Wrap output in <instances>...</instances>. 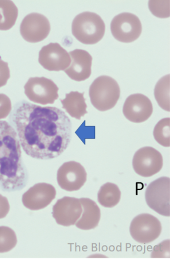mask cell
Returning a JSON list of instances; mask_svg holds the SVG:
<instances>
[{"mask_svg": "<svg viewBox=\"0 0 171 263\" xmlns=\"http://www.w3.org/2000/svg\"><path fill=\"white\" fill-rule=\"evenodd\" d=\"M10 119L23 150L36 159L59 157L71 142L72 122L57 107L22 101L15 105Z\"/></svg>", "mask_w": 171, "mask_h": 263, "instance_id": "1", "label": "cell"}, {"mask_svg": "<svg viewBox=\"0 0 171 263\" xmlns=\"http://www.w3.org/2000/svg\"><path fill=\"white\" fill-rule=\"evenodd\" d=\"M27 180L17 132L10 123L0 121V189L9 192L20 191Z\"/></svg>", "mask_w": 171, "mask_h": 263, "instance_id": "2", "label": "cell"}, {"mask_svg": "<svg viewBox=\"0 0 171 263\" xmlns=\"http://www.w3.org/2000/svg\"><path fill=\"white\" fill-rule=\"evenodd\" d=\"M106 26L103 19L95 13H81L74 18L72 25L73 35L85 45H95L102 40Z\"/></svg>", "mask_w": 171, "mask_h": 263, "instance_id": "3", "label": "cell"}, {"mask_svg": "<svg viewBox=\"0 0 171 263\" xmlns=\"http://www.w3.org/2000/svg\"><path fill=\"white\" fill-rule=\"evenodd\" d=\"M120 96V89L117 81L106 76L98 77L89 88V97L92 105L100 111L114 108Z\"/></svg>", "mask_w": 171, "mask_h": 263, "instance_id": "4", "label": "cell"}, {"mask_svg": "<svg viewBox=\"0 0 171 263\" xmlns=\"http://www.w3.org/2000/svg\"><path fill=\"white\" fill-rule=\"evenodd\" d=\"M147 206L158 214L170 216V179L159 178L151 183L145 192Z\"/></svg>", "mask_w": 171, "mask_h": 263, "instance_id": "5", "label": "cell"}, {"mask_svg": "<svg viewBox=\"0 0 171 263\" xmlns=\"http://www.w3.org/2000/svg\"><path fill=\"white\" fill-rule=\"evenodd\" d=\"M111 30L115 40L123 43H131L141 36L142 26L137 15L130 13H120L113 18Z\"/></svg>", "mask_w": 171, "mask_h": 263, "instance_id": "6", "label": "cell"}, {"mask_svg": "<svg viewBox=\"0 0 171 263\" xmlns=\"http://www.w3.org/2000/svg\"><path fill=\"white\" fill-rule=\"evenodd\" d=\"M59 87L45 77H31L25 86V94L30 101L47 105L59 98Z\"/></svg>", "mask_w": 171, "mask_h": 263, "instance_id": "7", "label": "cell"}, {"mask_svg": "<svg viewBox=\"0 0 171 263\" xmlns=\"http://www.w3.org/2000/svg\"><path fill=\"white\" fill-rule=\"evenodd\" d=\"M162 232L159 219L153 215L140 214L132 220L130 234L135 241L141 243H149L156 240Z\"/></svg>", "mask_w": 171, "mask_h": 263, "instance_id": "8", "label": "cell"}, {"mask_svg": "<svg viewBox=\"0 0 171 263\" xmlns=\"http://www.w3.org/2000/svg\"><path fill=\"white\" fill-rule=\"evenodd\" d=\"M132 165L137 175L150 177L161 171L163 167V157L162 154L153 147H143L135 153Z\"/></svg>", "mask_w": 171, "mask_h": 263, "instance_id": "9", "label": "cell"}, {"mask_svg": "<svg viewBox=\"0 0 171 263\" xmlns=\"http://www.w3.org/2000/svg\"><path fill=\"white\" fill-rule=\"evenodd\" d=\"M57 180L59 186L63 190L77 191L87 182V173L79 162H66L58 170Z\"/></svg>", "mask_w": 171, "mask_h": 263, "instance_id": "10", "label": "cell"}, {"mask_svg": "<svg viewBox=\"0 0 171 263\" xmlns=\"http://www.w3.org/2000/svg\"><path fill=\"white\" fill-rule=\"evenodd\" d=\"M51 26L48 18L45 15L33 13L27 15L20 25L23 38L30 43H37L49 36Z\"/></svg>", "mask_w": 171, "mask_h": 263, "instance_id": "11", "label": "cell"}, {"mask_svg": "<svg viewBox=\"0 0 171 263\" xmlns=\"http://www.w3.org/2000/svg\"><path fill=\"white\" fill-rule=\"evenodd\" d=\"M38 56V63L49 71H65L71 63L69 53L57 43L44 46Z\"/></svg>", "mask_w": 171, "mask_h": 263, "instance_id": "12", "label": "cell"}, {"mask_svg": "<svg viewBox=\"0 0 171 263\" xmlns=\"http://www.w3.org/2000/svg\"><path fill=\"white\" fill-rule=\"evenodd\" d=\"M82 212L79 199L65 196L58 200L54 205L52 214L57 224L63 227H71L75 225Z\"/></svg>", "mask_w": 171, "mask_h": 263, "instance_id": "13", "label": "cell"}, {"mask_svg": "<svg viewBox=\"0 0 171 263\" xmlns=\"http://www.w3.org/2000/svg\"><path fill=\"white\" fill-rule=\"evenodd\" d=\"M56 191L52 185L41 183L30 187L22 196L24 206L31 211L42 210L55 199Z\"/></svg>", "mask_w": 171, "mask_h": 263, "instance_id": "14", "label": "cell"}, {"mask_svg": "<svg viewBox=\"0 0 171 263\" xmlns=\"http://www.w3.org/2000/svg\"><path fill=\"white\" fill-rule=\"evenodd\" d=\"M153 113V103L147 97L142 94H134L128 97L123 107L124 116L134 123L146 121Z\"/></svg>", "mask_w": 171, "mask_h": 263, "instance_id": "15", "label": "cell"}, {"mask_svg": "<svg viewBox=\"0 0 171 263\" xmlns=\"http://www.w3.org/2000/svg\"><path fill=\"white\" fill-rule=\"evenodd\" d=\"M71 63L65 72L70 78L76 81H83L91 77L92 73V57L83 49H75L70 52Z\"/></svg>", "mask_w": 171, "mask_h": 263, "instance_id": "16", "label": "cell"}, {"mask_svg": "<svg viewBox=\"0 0 171 263\" xmlns=\"http://www.w3.org/2000/svg\"><path fill=\"white\" fill-rule=\"evenodd\" d=\"M80 200L83 210L80 218L75 223L76 227L84 231L95 229L99 225L101 217L98 205L89 198H81Z\"/></svg>", "mask_w": 171, "mask_h": 263, "instance_id": "17", "label": "cell"}, {"mask_svg": "<svg viewBox=\"0 0 171 263\" xmlns=\"http://www.w3.org/2000/svg\"><path fill=\"white\" fill-rule=\"evenodd\" d=\"M84 92L71 91L66 95V98L60 100L64 109L72 118L80 120L88 114L87 104L84 98Z\"/></svg>", "mask_w": 171, "mask_h": 263, "instance_id": "18", "label": "cell"}, {"mask_svg": "<svg viewBox=\"0 0 171 263\" xmlns=\"http://www.w3.org/2000/svg\"><path fill=\"white\" fill-rule=\"evenodd\" d=\"M18 10L10 0H0V30H9L16 22Z\"/></svg>", "mask_w": 171, "mask_h": 263, "instance_id": "19", "label": "cell"}, {"mask_svg": "<svg viewBox=\"0 0 171 263\" xmlns=\"http://www.w3.org/2000/svg\"><path fill=\"white\" fill-rule=\"evenodd\" d=\"M121 198V192L117 185L106 183L100 187L98 194V200L102 206L114 208L117 205Z\"/></svg>", "mask_w": 171, "mask_h": 263, "instance_id": "20", "label": "cell"}, {"mask_svg": "<svg viewBox=\"0 0 171 263\" xmlns=\"http://www.w3.org/2000/svg\"><path fill=\"white\" fill-rule=\"evenodd\" d=\"M154 95L163 110L170 111V74L162 77L155 86Z\"/></svg>", "mask_w": 171, "mask_h": 263, "instance_id": "21", "label": "cell"}, {"mask_svg": "<svg viewBox=\"0 0 171 263\" xmlns=\"http://www.w3.org/2000/svg\"><path fill=\"white\" fill-rule=\"evenodd\" d=\"M154 137L161 145L170 146V118L162 119L158 122L154 127Z\"/></svg>", "mask_w": 171, "mask_h": 263, "instance_id": "22", "label": "cell"}, {"mask_svg": "<svg viewBox=\"0 0 171 263\" xmlns=\"http://www.w3.org/2000/svg\"><path fill=\"white\" fill-rule=\"evenodd\" d=\"M17 243L15 232L7 227H0V253L9 252Z\"/></svg>", "mask_w": 171, "mask_h": 263, "instance_id": "23", "label": "cell"}, {"mask_svg": "<svg viewBox=\"0 0 171 263\" xmlns=\"http://www.w3.org/2000/svg\"><path fill=\"white\" fill-rule=\"evenodd\" d=\"M149 8L155 16L168 18L170 16V1H149Z\"/></svg>", "mask_w": 171, "mask_h": 263, "instance_id": "24", "label": "cell"}, {"mask_svg": "<svg viewBox=\"0 0 171 263\" xmlns=\"http://www.w3.org/2000/svg\"><path fill=\"white\" fill-rule=\"evenodd\" d=\"M152 258H164L170 257V240H165L155 246L151 253Z\"/></svg>", "mask_w": 171, "mask_h": 263, "instance_id": "25", "label": "cell"}, {"mask_svg": "<svg viewBox=\"0 0 171 263\" xmlns=\"http://www.w3.org/2000/svg\"><path fill=\"white\" fill-rule=\"evenodd\" d=\"M12 109L11 102L7 96L0 94V120L6 118Z\"/></svg>", "mask_w": 171, "mask_h": 263, "instance_id": "26", "label": "cell"}, {"mask_svg": "<svg viewBox=\"0 0 171 263\" xmlns=\"http://www.w3.org/2000/svg\"><path fill=\"white\" fill-rule=\"evenodd\" d=\"M10 77L9 64L0 59V87L6 86Z\"/></svg>", "mask_w": 171, "mask_h": 263, "instance_id": "27", "label": "cell"}, {"mask_svg": "<svg viewBox=\"0 0 171 263\" xmlns=\"http://www.w3.org/2000/svg\"><path fill=\"white\" fill-rule=\"evenodd\" d=\"M9 200L5 196L0 195V219L5 218L10 211Z\"/></svg>", "mask_w": 171, "mask_h": 263, "instance_id": "28", "label": "cell"}]
</instances>
